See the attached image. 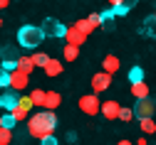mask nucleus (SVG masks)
Masks as SVG:
<instances>
[{
	"label": "nucleus",
	"instance_id": "1",
	"mask_svg": "<svg viewBox=\"0 0 156 145\" xmlns=\"http://www.w3.org/2000/svg\"><path fill=\"white\" fill-rule=\"evenodd\" d=\"M55 130H57V116L52 111H40L27 118V135H32L37 140L50 138Z\"/></svg>",
	"mask_w": 156,
	"mask_h": 145
},
{
	"label": "nucleus",
	"instance_id": "2",
	"mask_svg": "<svg viewBox=\"0 0 156 145\" xmlns=\"http://www.w3.org/2000/svg\"><path fill=\"white\" fill-rule=\"evenodd\" d=\"M42 39H45V35H42V30L37 25H25V27L17 30V42L25 49H37L42 44Z\"/></svg>",
	"mask_w": 156,
	"mask_h": 145
},
{
	"label": "nucleus",
	"instance_id": "3",
	"mask_svg": "<svg viewBox=\"0 0 156 145\" xmlns=\"http://www.w3.org/2000/svg\"><path fill=\"white\" fill-rule=\"evenodd\" d=\"M40 30H42L45 37H55V39H65V35H67V27L60 22V20H55V17H47L40 25Z\"/></svg>",
	"mask_w": 156,
	"mask_h": 145
},
{
	"label": "nucleus",
	"instance_id": "4",
	"mask_svg": "<svg viewBox=\"0 0 156 145\" xmlns=\"http://www.w3.org/2000/svg\"><path fill=\"white\" fill-rule=\"evenodd\" d=\"M77 106H80V111L87 113V116H97V113H99V108H102V101H99V96H97V94H84V96H80Z\"/></svg>",
	"mask_w": 156,
	"mask_h": 145
},
{
	"label": "nucleus",
	"instance_id": "5",
	"mask_svg": "<svg viewBox=\"0 0 156 145\" xmlns=\"http://www.w3.org/2000/svg\"><path fill=\"white\" fill-rule=\"evenodd\" d=\"M154 113H156V101H151V98L136 101V106H134V118L144 120V118H154Z\"/></svg>",
	"mask_w": 156,
	"mask_h": 145
},
{
	"label": "nucleus",
	"instance_id": "6",
	"mask_svg": "<svg viewBox=\"0 0 156 145\" xmlns=\"http://www.w3.org/2000/svg\"><path fill=\"white\" fill-rule=\"evenodd\" d=\"M27 84H30V74H25V71H20V69L10 71V91L20 94V91L27 89Z\"/></svg>",
	"mask_w": 156,
	"mask_h": 145
},
{
	"label": "nucleus",
	"instance_id": "7",
	"mask_svg": "<svg viewBox=\"0 0 156 145\" xmlns=\"http://www.w3.org/2000/svg\"><path fill=\"white\" fill-rule=\"evenodd\" d=\"M112 86V76L109 74H104V71H99V74H94L92 76V94H104L107 89Z\"/></svg>",
	"mask_w": 156,
	"mask_h": 145
},
{
	"label": "nucleus",
	"instance_id": "8",
	"mask_svg": "<svg viewBox=\"0 0 156 145\" xmlns=\"http://www.w3.org/2000/svg\"><path fill=\"white\" fill-rule=\"evenodd\" d=\"M119 111H122V103H119V101H114V98L102 101V108H99V113H102L107 120H116V118H119Z\"/></svg>",
	"mask_w": 156,
	"mask_h": 145
},
{
	"label": "nucleus",
	"instance_id": "9",
	"mask_svg": "<svg viewBox=\"0 0 156 145\" xmlns=\"http://www.w3.org/2000/svg\"><path fill=\"white\" fill-rule=\"evenodd\" d=\"M87 42V35H82L80 30H77L74 25L67 27V35H65V44H72V47H82Z\"/></svg>",
	"mask_w": 156,
	"mask_h": 145
},
{
	"label": "nucleus",
	"instance_id": "10",
	"mask_svg": "<svg viewBox=\"0 0 156 145\" xmlns=\"http://www.w3.org/2000/svg\"><path fill=\"white\" fill-rule=\"evenodd\" d=\"M17 101H20V94L8 91V94H3V96H0V108L10 113V111H15V108H17Z\"/></svg>",
	"mask_w": 156,
	"mask_h": 145
},
{
	"label": "nucleus",
	"instance_id": "11",
	"mask_svg": "<svg viewBox=\"0 0 156 145\" xmlns=\"http://www.w3.org/2000/svg\"><path fill=\"white\" fill-rule=\"evenodd\" d=\"M102 71L109 74V76H114L116 71H119V57H116V54H107L104 61H102Z\"/></svg>",
	"mask_w": 156,
	"mask_h": 145
},
{
	"label": "nucleus",
	"instance_id": "12",
	"mask_svg": "<svg viewBox=\"0 0 156 145\" xmlns=\"http://www.w3.org/2000/svg\"><path fill=\"white\" fill-rule=\"evenodd\" d=\"M60 103H62V96L57 94V91H47L45 94V106H42V111H57L60 108Z\"/></svg>",
	"mask_w": 156,
	"mask_h": 145
},
{
	"label": "nucleus",
	"instance_id": "13",
	"mask_svg": "<svg viewBox=\"0 0 156 145\" xmlns=\"http://www.w3.org/2000/svg\"><path fill=\"white\" fill-rule=\"evenodd\" d=\"M134 3H122V0H109V10L114 12V17H124L131 10Z\"/></svg>",
	"mask_w": 156,
	"mask_h": 145
},
{
	"label": "nucleus",
	"instance_id": "14",
	"mask_svg": "<svg viewBox=\"0 0 156 145\" xmlns=\"http://www.w3.org/2000/svg\"><path fill=\"white\" fill-rule=\"evenodd\" d=\"M131 96H134L136 101H146V98H149V84H146V81L131 84Z\"/></svg>",
	"mask_w": 156,
	"mask_h": 145
},
{
	"label": "nucleus",
	"instance_id": "15",
	"mask_svg": "<svg viewBox=\"0 0 156 145\" xmlns=\"http://www.w3.org/2000/svg\"><path fill=\"white\" fill-rule=\"evenodd\" d=\"M45 74H47V76H60V74H62V61L55 59V57H50V61L45 64Z\"/></svg>",
	"mask_w": 156,
	"mask_h": 145
},
{
	"label": "nucleus",
	"instance_id": "16",
	"mask_svg": "<svg viewBox=\"0 0 156 145\" xmlns=\"http://www.w3.org/2000/svg\"><path fill=\"white\" fill-rule=\"evenodd\" d=\"M141 35L144 37H156V15H149L141 25Z\"/></svg>",
	"mask_w": 156,
	"mask_h": 145
},
{
	"label": "nucleus",
	"instance_id": "17",
	"mask_svg": "<svg viewBox=\"0 0 156 145\" xmlns=\"http://www.w3.org/2000/svg\"><path fill=\"white\" fill-rule=\"evenodd\" d=\"M17 69H20V71H25V74H32V71H35L32 57H27V54H20V59H17Z\"/></svg>",
	"mask_w": 156,
	"mask_h": 145
},
{
	"label": "nucleus",
	"instance_id": "18",
	"mask_svg": "<svg viewBox=\"0 0 156 145\" xmlns=\"http://www.w3.org/2000/svg\"><path fill=\"white\" fill-rule=\"evenodd\" d=\"M139 128H141L144 135H154L156 133V120L154 118H144V120H139Z\"/></svg>",
	"mask_w": 156,
	"mask_h": 145
},
{
	"label": "nucleus",
	"instance_id": "19",
	"mask_svg": "<svg viewBox=\"0 0 156 145\" xmlns=\"http://www.w3.org/2000/svg\"><path fill=\"white\" fill-rule=\"evenodd\" d=\"M45 94H47V91H42V89H32V94H30V101H32V106L42 108V106H45Z\"/></svg>",
	"mask_w": 156,
	"mask_h": 145
},
{
	"label": "nucleus",
	"instance_id": "20",
	"mask_svg": "<svg viewBox=\"0 0 156 145\" xmlns=\"http://www.w3.org/2000/svg\"><path fill=\"white\" fill-rule=\"evenodd\" d=\"M139 81H144V69L141 67H131L129 69V84H139Z\"/></svg>",
	"mask_w": 156,
	"mask_h": 145
},
{
	"label": "nucleus",
	"instance_id": "21",
	"mask_svg": "<svg viewBox=\"0 0 156 145\" xmlns=\"http://www.w3.org/2000/svg\"><path fill=\"white\" fill-rule=\"evenodd\" d=\"M15 116L12 113H3V116H0V128H5V130H12L15 128Z\"/></svg>",
	"mask_w": 156,
	"mask_h": 145
},
{
	"label": "nucleus",
	"instance_id": "22",
	"mask_svg": "<svg viewBox=\"0 0 156 145\" xmlns=\"http://www.w3.org/2000/svg\"><path fill=\"white\" fill-rule=\"evenodd\" d=\"M74 27H77V30H80L82 35H87V37H89V35L94 32V27L89 25V20H87V17H82V20H77V22H74Z\"/></svg>",
	"mask_w": 156,
	"mask_h": 145
},
{
	"label": "nucleus",
	"instance_id": "23",
	"mask_svg": "<svg viewBox=\"0 0 156 145\" xmlns=\"http://www.w3.org/2000/svg\"><path fill=\"white\" fill-rule=\"evenodd\" d=\"M62 54H65V61H74L77 57H80V47H72V44H65Z\"/></svg>",
	"mask_w": 156,
	"mask_h": 145
},
{
	"label": "nucleus",
	"instance_id": "24",
	"mask_svg": "<svg viewBox=\"0 0 156 145\" xmlns=\"http://www.w3.org/2000/svg\"><path fill=\"white\" fill-rule=\"evenodd\" d=\"M50 61V54H42V52H37V54H32V64L35 67H42L45 69V64Z\"/></svg>",
	"mask_w": 156,
	"mask_h": 145
},
{
	"label": "nucleus",
	"instance_id": "25",
	"mask_svg": "<svg viewBox=\"0 0 156 145\" xmlns=\"http://www.w3.org/2000/svg\"><path fill=\"white\" fill-rule=\"evenodd\" d=\"M119 120H124V123L134 120V108H129V106H122V111H119Z\"/></svg>",
	"mask_w": 156,
	"mask_h": 145
},
{
	"label": "nucleus",
	"instance_id": "26",
	"mask_svg": "<svg viewBox=\"0 0 156 145\" xmlns=\"http://www.w3.org/2000/svg\"><path fill=\"white\" fill-rule=\"evenodd\" d=\"M10 113L15 116V120H17V123H20V120H27V118H30V111H25V108H20V106H17L15 111H10Z\"/></svg>",
	"mask_w": 156,
	"mask_h": 145
},
{
	"label": "nucleus",
	"instance_id": "27",
	"mask_svg": "<svg viewBox=\"0 0 156 145\" xmlns=\"http://www.w3.org/2000/svg\"><path fill=\"white\" fill-rule=\"evenodd\" d=\"M0 89H10V71L0 67Z\"/></svg>",
	"mask_w": 156,
	"mask_h": 145
},
{
	"label": "nucleus",
	"instance_id": "28",
	"mask_svg": "<svg viewBox=\"0 0 156 145\" xmlns=\"http://www.w3.org/2000/svg\"><path fill=\"white\" fill-rule=\"evenodd\" d=\"M87 20H89V25L97 30V27H102V12H92V15H87Z\"/></svg>",
	"mask_w": 156,
	"mask_h": 145
},
{
	"label": "nucleus",
	"instance_id": "29",
	"mask_svg": "<svg viewBox=\"0 0 156 145\" xmlns=\"http://www.w3.org/2000/svg\"><path fill=\"white\" fill-rule=\"evenodd\" d=\"M10 143H12V130L0 128V145H10Z\"/></svg>",
	"mask_w": 156,
	"mask_h": 145
},
{
	"label": "nucleus",
	"instance_id": "30",
	"mask_svg": "<svg viewBox=\"0 0 156 145\" xmlns=\"http://www.w3.org/2000/svg\"><path fill=\"white\" fill-rule=\"evenodd\" d=\"M17 106L25 108V111H32V108H35V106H32V101H30V96H23V94H20V101H17Z\"/></svg>",
	"mask_w": 156,
	"mask_h": 145
},
{
	"label": "nucleus",
	"instance_id": "31",
	"mask_svg": "<svg viewBox=\"0 0 156 145\" xmlns=\"http://www.w3.org/2000/svg\"><path fill=\"white\" fill-rule=\"evenodd\" d=\"M40 145H60V140H57V135H50V138L40 140Z\"/></svg>",
	"mask_w": 156,
	"mask_h": 145
},
{
	"label": "nucleus",
	"instance_id": "32",
	"mask_svg": "<svg viewBox=\"0 0 156 145\" xmlns=\"http://www.w3.org/2000/svg\"><path fill=\"white\" fill-rule=\"evenodd\" d=\"M136 145H149V140H146V135H141L139 140H136Z\"/></svg>",
	"mask_w": 156,
	"mask_h": 145
},
{
	"label": "nucleus",
	"instance_id": "33",
	"mask_svg": "<svg viewBox=\"0 0 156 145\" xmlns=\"http://www.w3.org/2000/svg\"><path fill=\"white\" fill-rule=\"evenodd\" d=\"M67 140H69V143H74V140H77V133H74V130H72V133H67Z\"/></svg>",
	"mask_w": 156,
	"mask_h": 145
},
{
	"label": "nucleus",
	"instance_id": "34",
	"mask_svg": "<svg viewBox=\"0 0 156 145\" xmlns=\"http://www.w3.org/2000/svg\"><path fill=\"white\" fill-rule=\"evenodd\" d=\"M8 5H10V3H8V0H0V10H5Z\"/></svg>",
	"mask_w": 156,
	"mask_h": 145
},
{
	"label": "nucleus",
	"instance_id": "35",
	"mask_svg": "<svg viewBox=\"0 0 156 145\" xmlns=\"http://www.w3.org/2000/svg\"><path fill=\"white\" fill-rule=\"evenodd\" d=\"M116 145H134V143H131V140H119Z\"/></svg>",
	"mask_w": 156,
	"mask_h": 145
},
{
	"label": "nucleus",
	"instance_id": "36",
	"mask_svg": "<svg viewBox=\"0 0 156 145\" xmlns=\"http://www.w3.org/2000/svg\"><path fill=\"white\" fill-rule=\"evenodd\" d=\"M0 27H3V17H0Z\"/></svg>",
	"mask_w": 156,
	"mask_h": 145
},
{
	"label": "nucleus",
	"instance_id": "37",
	"mask_svg": "<svg viewBox=\"0 0 156 145\" xmlns=\"http://www.w3.org/2000/svg\"><path fill=\"white\" fill-rule=\"evenodd\" d=\"M0 57H3V49H0Z\"/></svg>",
	"mask_w": 156,
	"mask_h": 145
}]
</instances>
